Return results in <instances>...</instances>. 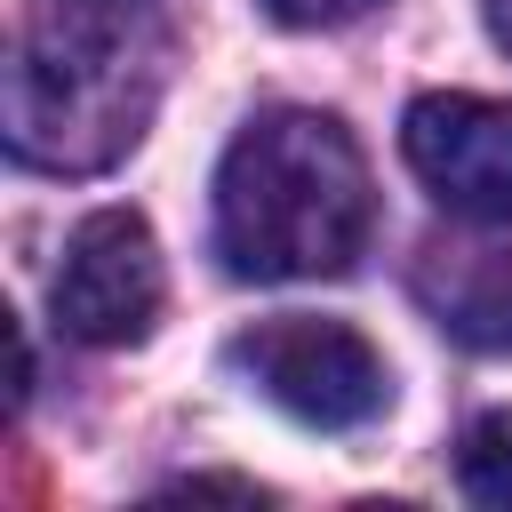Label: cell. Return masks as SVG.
I'll list each match as a JSON object with an SVG mask.
<instances>
[{
	"mask_svg": "<svg viewBox=\"0 0 512 512\" xmlns=\"http://www.w3.org/2000/svg\"><path fill=\"white\" fill-rule=\"evenodd\" d=\"M400 152L424 192L464 224H512V104L432 88L400 120Z\"/></svg>",
	"mask_w": 512,
	"mask_h": 512,
	"instance_id": "5b68a950",
	"label": "cell"
},
{
	"mask_svg": "<svg viewBox=\"0 0 512 512\" xmlns=\"http://www.w3.org/2000/svg\"><path fill=\"white\" fill-rule=\"evenodd\" d=\"M280 24H296V32H328V24H352V16H368V8H384V0H264Z\"/></svg>",
	"mask_w": 512,
	"mask_h": 512,
	"instance_id": "ba28073f",
	"label": "cell"
},
{
	"mask_svg": "<svg viewBox=\"0 0 512 512\" xmlns=\"http://www.w3.org/2000/svg\"><path fill=\"white\" fill-rule=\"evenodd\" d=\"M64 8H152V0H64Z\"/></svg>",
	"mask_w": 512,
	"mask_h": 512,
	"instance_id": "30bf717a",
	"label": "cell"
},
{
	"mask_svg": "<svg viewBox=\"0 0 512 512\" xmlns=\"http://www.w3.org/2000/svg\"><path fill=\"white\" fill-rule=\"evenodd\" d=\"M224 360H232L272 408H288L296 424H320V432H352V424H368V416L392 400L384 352H376L360 328L312 320V312H280V320L240 328Z\"/></svg>",
	"mask_w": 512,
	"mask_h": 512,
	"instance_id": "3957f363",
	"label": "cell"
},
{
	"mask_svg": "<svg viewBox=\"0 0 512 512\" xmlns=\"http://www.w3.org/2000/svg\"><path fill=\"white\" fill-rule=\"evenodd\" d=\"M456 488L472 504H512V408H488L456 448Z\"/></svg>",
	"mask_w": 512,
	"mask_h": 512,
	"instance_id": "52a82bcc",
	"label": "cell"
},
{
	"mask_svg": "<svg viewBox=\"0 0 512 512\" xmlns=\"http://www.w3.org/2000/svg\"><path fill=\"white\" fill-rule=\"evenodd\" d=\"M376 184L336 112L272 104L216 160V256L232 280H336L360 264Z\"/></svg>",
	"mask_w": 512,
	"mask_h": 512,
	"instance_id": "6da1fadb",
	"label": "cell"
},
{
	"mask_svg": "<svg viewBox=\"0 0 512 512\" xmlns=\"http://www.w3.org/2000/svg\"><path fill=\"white\" fill-rule=\"evenodd\" d=\"M408 288L456 344L512 352V240H424Z\"/></svg>",
	"mask_w": 512,
	"mask_h": 512,
	"instance_id": "8992f818",
	"label": "cell"
},
{
	"mask_svg": "<svg viewBox=\"0 0 512 512\" xmlns=\"http://www.w3.org/2000/svg\"><path fill=\"white\" fill-rule=\"evenodd\" d=\"M160 296H168V272H160V248H152V224L136 208H96L72 224L64 240V264L48 280V304H56V328L80 336V344H144L152 320H160Z\"/></svg>",
	"mask_w": 512,
	"mask_h": 512,
	"instance_id": "277c9868",
	"label": "cell"
},
{
	"mask_svg": "<svg viewBox=\"0 0 512 512\" xmlns=\"http://www.w3.org/2000/svg\"><path fill=\"white\" fill-rule=\"evenodd\" d=\"M480 8H488V32L512 48V0H480Z\"/></svg>",
	"mask_w": 512,
	"mask_h": 512,
	"instance_id": "9c48e42d",
	"label": "cell"
},
{
	"mask_svg": "<svg viewBox=\"0 0 512 512\" xmlns=\"http://www.w3.org/2000/svg\"><path fill=\"white\" fill-rule=\"evenodd\" d=\"M160 96L152 8H64L40 0L8 56V152L24 168L88 176L112 168Z\"/></svg>",
	"mask_w": 512,
	"mask_h": 512,
	"instance_id": "7a4b0ae2",
	"label": "cell"
}]
</instances>
